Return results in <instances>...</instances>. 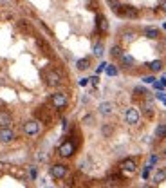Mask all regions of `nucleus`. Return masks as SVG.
I'll use <instances>...</instances> for the list:
<instances>
[{
	"instance_id": "nucleus-7",
	"label": "nucleus",
	"mask_w": 166,
	"mask_h": 188,
	"mask_svg": "<svg viewBox=\"0 0 166 188\" xmlns=\"http://www.w3.org/2000/svg\"><path fill=\"white\" fill-rule=\"evenodd\" d=\"M119 168H121L125 174H134V172H136V168H137L136 158H126V159H123L121 163H119Z\"/></svg>"
},
{
	"instance_id": "nucleus-24",
	"label": "nucleus",
	"mask_w": 166,
	"mask_h": 188,
	"mask_svg": "<svg viewBox=\"0 0 166 188\" xmlns=\"http://www.w3.org/2000/svg\"><path fill=\"white\" fill-rule=\"evenodd\" d=\"M144 83H155V78L153 76H146V78H143Z\"/></svg>"
},
{
	"instance_id": "nucleus-23",
	"label": "nucleus",
	"mask_w": 166,
	"mask_h": 188,
	"mask_svg": "<svg viewBox=\"0 0 166 188\" xmlns=\"http://www.w3.org/2000/svg\"><path fill=\"white\" fill-rule=\"evenodd\" d=\"M108 6H110V7H112V9L115 11L117 7L121 6V4H119V0H108Z\"/></svg>"
},
{
	"instance_id": "nucleus-1",
	"label": "nucleus",
	"mask_w": 166,
	"mask_h": 188,
	"mask_svg": "<svg viewBox=\"0 0 166 188\" xmlns=\"http://www.w3.org/2000/svg\"><path fill=\"white\" fill-rule=\"evenodd\" d=\"M74 152H76V143L72 139H65L63 143L60 145V148H58V154L62 158H71Z\"/></svg>"
},
{
	"instance_id": "nucleus-21",
	"label": "nucleus",
	"mask_w": 166,
	"mask_h": 188,
	"mask_svg": "<svg viewBox=\"0 0 166 188\" xmlns=\"http://www.w3.org/2000/svg\"><path fill=\"white\" fill-rule=\"evenodd\" d=\"M103 54V43H96L94 45V56H101Z\"/></svg>"
},
{
	"instance_id": "nucleus-22",
	"label": "nucleus",
	"mask_w": 166,
	"mask_h": 188,
	"mask_svg": "<svg viewBox=\"0 0 166 188\" xmlns=\"http://www.w3.org/2000/svg\"><path fill=\"white\" fill-rule=\"evenodd\" d=\"M107 74L108 76H115V74H117V69H115L114 65H107Z\"/></svg>"
},
{
	"instance_id": "nucleus-26",
	"label": "nucleus",
	"mask_w": 166,
	"mask_h": 188,
	"mask_svg": "<svg viewBox=\"0 0 166 188\" xmlns=\"http://www.w3.org/2000/svg\"><path fill=\"white\" fill-rule=\"evenodd\" d=\"M159 7H161V11H163V13H166V0H163V2L159 4Z\"/></svg>"
},
{
	"instance_id": "nucleus-27",
	"label": "nucleus",
	"mask_w": 166,
	"mask_h": 188,
	"mask_svg": "<svg viewBox=\"0 0 166 188\" xmlns=\"http://www.w3.org/2000/svg\"><path fill=\"white\" fill-rule=\"evenodd\" d=\"M103 134H107L108 136V134H110V127H103Z\"/></svg>"
},
{
	"instance_id": "nucleus-3",
	"label": "nucleus",
	"mask_w": 166,
	"mask_h": 188,
	"mask_svg": "<svg viewBox=\"0 0 166 188\" xmlns=\"http://www.w3.org/2000/svg\"><path fill=\"white\" fill-rule=\"evenodd\" d=\"M115 13L119 16H123V18H137L139 16V11L134 6H119L115 9Z\"/></svg>"
},
{
	"instance_id": "nucleus-2",
	"label": "nucleus",
	"mask_w": 166,
	"mask_h": 188,
	"mask_svg": "<svg viewBox=\"0 0 166 188\" xmlns=\"http://www.w3.org/2000/svg\"><path fill=\"white\" fill-rule=\"evenodd\" d=\"M51 175L54 179H65L69 175V166L63 165V163H56V165L51 166Z\"/></svg>"
},
{
	"instance_id": "nucleus-16",
	"label": "nucleus",
	"mask_w": 166,
	"mask_h": 188,
	"mask_svg": "<svg viewBox=\"0 0 166 188\" xmlns=\"http://www.w3.org/2000/svg\"><path fill=\"white\" fill-rule=\"evenodd\" d=\"M164 179H166V170L164 168H161V170H157V172L153 174V183H163Z\"/></svg>"
},
{
	"instance_id": "nucleus-25",
	"label": "nucleus",
	"mask_w": 166,
	"mask_h": 188,
	"mask_svg": "<svg viewBox=\"0 0 166 188\" xmlns=\"http://www.w3.org/2000/svg\"><path fill=\"white\" fill-rule=\"evenodd\" d=\"M134 92H137L139 96H143V94H146V92H144V89H143V87H136V91H134Z\"/></svg>"
},
{
	"instance_id": "nucleus-9",
	"label": "nucleus",
	"mask_w": 166,
	"mask_h": 188,
	"mask_svg": "<svg viewBox=\"0 0 166 188\" xmlns=\"http://www.w3.org/2000/svg\"><path fill=\"white\" fill-rule=\"evenodd\" d=\"M14 137H16V134H14V130L9 127V129H0V143H11V141H14Z\"/></svg>"
},
{
	"instance_id": "nucleus-13",
	"label": "nucleus",
	"mask_w": 166,
	"mask_h": 188,
	"mask_svg": "<svg viewBox=\"0 0 166 188\" xmlns=\"http://www.w3.org/2000/svg\"><path fill=\"white\" fill-rule=\"evenodd\" d=\"M144 36L150 38V40H157L159 36H161V33H159V29H155V27H146L144 29Z\"/></svg>"
},
{
	"instance_id": "nucleus-18",
	"label": "nucleus",
	"mask_w": 166,
	"mask_h": 188,
	"mask_svg": "<svg viewBox=\"0 0 166 188\" xmlns=\"http://www.w3.org/2000/svg\"><path fill=\"white\" fill-rule=\"evenodd\" d=\"M155 137H159V139L166 137V123H161L157 129H155Z\"/></svg>"
},
{
	"instance_id": "nucleus-12",
	"label": "nucleus",
	"mask_w": 166,
	"mask_h": 188,
	"mask_svg": "<svg viewBox=\"0 0 166 188\" xmlns=\"http://www.w3.org/2000/svg\"><path fill=\"white\" fill-rule=\"evenodd\" d=\"M96 25H98V31H99V33H107L108 31V22L103 14H98V16H96Z\"/></svg>"
},
{
	"instance_id": "nucleus-30",
	"label": "nucleus",
	"mask_w": 166,
	"mask_h": 188,
	"mask_svg": "<svg viewBox=\"0 0 166 188\" xmlns=\"http://www.w3.org/2000/svg\"><path fill=\"white\" fill-rule=\"evenodd\" d=\"M164 154H166V150H164Z\"/></svg>"
},
{
	"instance_id": "nucleus-6",
	"label": "nucleus",
	"mask_w": 166,
	"mask_h": 188,
	"mask_svg": "<svg viewBox=\"0 0 166 188\" xmlns=\"http://www.w3.org/2000/svg\"><path fill=\"white\" fill-rule=\"evenodd\" d=\"M40 132V121L38 119H29V121L24 123V134L25 136H36Z\"/></svg>"
},
{
	"instance_id": "nucleus-5",
	"label": "nucleus",
	"mask_w": 166,
	"mask_h": 188,
	"mask_svg": "<svg viewBox=\"0 0 166 188\" xmlns=\"http://www.w3.org/2000/svg\"><path fill=\"white\" fill-rule=\"evenodd\" d=\"M43 80H45V83H47L49 87H58L60 83H62L60 74H58L56 71H52V69H49V71L43 72Z\"/></svg>"
},
{
	"instance_id": "nucleus-29",
	"label": "nucleus",
	"mask_w": 166,
	"mask_h": 188,
	"mask_svg": "<svg viewBox=\"0 0 166 188\" xmlns=\"http://www.w3.org/2000/svg\"><path fill=\"white\" fill-rule=\"evenodd\" d=\"M164 29H166V24H164Z\"/></svg>"
},
{
	"instance_id": "nucleus-19",
	"label": "nucleus",
	"mask_w": 166,
	"mask_h": 188,
	"mask_svg": "<svg viewBox=\"0 0 166 188\" xmlns=\"http://www.w3.org/2000/svg\"><path fill=\"white\" fill-rule=\"evenodd\" d=\"M121 36H123V40H126V42H128V40H132V38L136 36V33H134L132 29H125V31L121 33Z\"/></svg>"
},
{
	"instance_id": "nucleus-28",
	"label": "nucleus",
	"mask_w": 166,
	"mask_h": 188,
	"mask_svg": "<svg viewBox=\"0 0 166 188\" xmlns=\"http://www.w3.org/2000/svg\"><path fill=\"white\" fill-rule=\"evenodd\" d=\"M143 188H152V186H150V185H144V186H143Z\"/></svg>"
},
{
	"instance_id": "nucleus-8",
	"label": "nucleus",
	"mask_w": 166,
	"mask_h": 188,
	"mask_svg": "<svg viewBox=\"0 0 166 188\" xmlns=\"http://www.w3.org/2000/svg\"><path fill=\"white\" fill-rule=\"evenodd\" d=\"M125 119H126L128 125H136L139 121V110L136 107H128L125 110Z\"/></svg>"
},
{
	"instance_id": "nucleus-11",
	"label": "nucleus",
	"mask_w": 166,
	"mask_h": 188,
	"mask_svg": "<svg viewBox=\"0 0 166 188\" xmlns=\"http://www.w3.org/2000/svg\"><path fill=\"white\" fill-rule=\"evenodd\" d=\"M98 110H99V114H103V116L112 114V112H114V103H110V101H103V103H99Z\"/></svg>"
},
{
	"instance_id": "nucleus-17",
	"label": "nucleus",
	"mask_w": 166,
	"mask_h": 188,
	"mask_svg": "<svg viewBox=\"0 0 166 188\" xmlns=\"http://www.w3.org/2000/svg\"><path fill=\"white\" fill-rule=\"evenodd\" d=\"M88 65H90V60H88V58H81V60H78L76 67H78V71H87Z\"/></svg>"
},
{
	"instance_id": "nucleus-14",
	"label": "nucleus",
	"mask_w": 166,
	"mask_h": 188,
	"mask_svg": "<svg viewBox=\"0 0 166 188\" xmlns=\"http://www.w3.org/2000/svg\"><path fill=\"white\" fill-rule=\"evenodd\" d=\"M119 60H121V65L125 67V69H130L132 65L136 64V60H134V58L130 56V54H123V56L119 58Z\"/></svg>"
},
{
	"instance_id": "nucleus-15",
	"label": "nucleus",
	"mask_w": 166,
	"mask_h": 188,
	"mask_svg": "<svg viewBox=\"0 0 166 188\" xmlns=\"http://www.w3.org/2000/svg\"><path fill=\"white\" fill-rule=\"evenodd\" d=\"M148 69H150L152 72H159L163 69V62H161V60H153V62L148 64Z\"/></svg>"
},
{
	"instance_id": "nucleus-10",
	"label": "nucleus",
	"mask_w": 166,
	"mask_h": 188,
	"mask_svg": "<svg viewBox=\"0 0 166 188\" xmlns=\"http://www.w3.org/2000/svg\"><path fill=\"white\" fill-rule=\"evenodd\" d=\"M13 123V116L7 110H0V129H9Z\"/></svg>"
},
{
	"instance_id": "nucleus-20",
	"label": "nucleus",
	"mask_w": 166,
	"mask_h": 188,
	"mask_svg": "<svg viewBox=\"0 0 166 188\" xmlns=\"http://www.w3.org/2000/svg\"><path fill=\"white\" fill-rule=\"evenodd\" d=\"M110 54H112V56H114V58H121V56H123V53H121V47H119V45H114V47L110 49Z\"/></svg>"
},
{
	"instance_id": "nucleus-4",
	"label": "nucleus",
	"mask_w": 166,
	"mask_h": 188,
	"mask_svg": "<svg viewBox=\"0 0 166 188\" xmlns=\"http://www.w3.org/2000/svg\"><path fill=\"white\" fill-rule=\"evenodd\" d=\"M51 103H52V107L54 108H65L67 107V103H69V100H67V94L65 92H54L52 96H51Z\"/></svg>"
}]
</instances>
